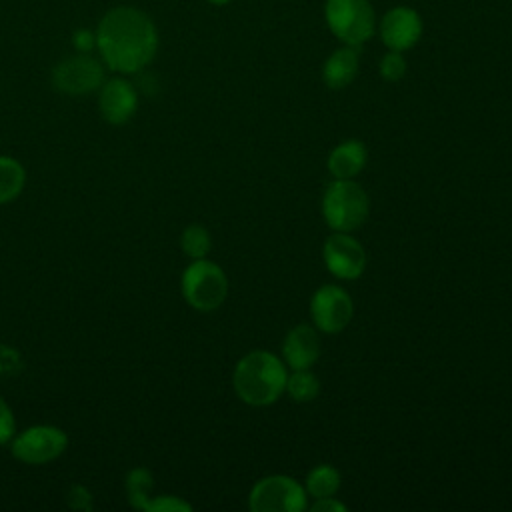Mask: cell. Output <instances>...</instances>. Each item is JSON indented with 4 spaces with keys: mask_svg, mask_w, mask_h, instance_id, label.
Segmentation results:
<instances>
[{
    "mask_svg": "<svg viewBox=\"0 0 512 512\" xmlns=\"http://www.w3.org/2000/svg\"><path fill=\"white\" fill-rule=\"evenodd\" d=\"M126 490L128 500L134 508L148 510V504L152 500V474L146 468H134L126 478Z\"/></svg>",
    "mask_w": 512,
    "mask_h": 512,
    "instance_id": "cell-19",
    "label": "cell"
},
{
    "mask_svg": "<svg viewBox=\"0 0 512 512\" xmlns=\"http://www.w3.org/2000/svg\"><path fill=\"white\" fill-rule=\"evenodd\" d=\"M322 260L328 272L340 280H356L366 268L364 246L352 232H334L322 244Z\"/></svg>",
    "mask_w": 512,
    "mask_h": 512,
    "instance_id": "cell-11",
    "label": "cell"
},
{
    "mask_svg": "<svg viewBox=\"0 0 512 512\" xmlns=\"http://www.w3.org/2000/svg\"><path fill=\"white\" fill-rule=\"evenodd\" d=\"M90 494L86 492V488L84 486H72L70 488V492H68V504L70 506H74V508H84V510H88L90 508Z\"/></svg>",
    "mask_w": 512,
    "mask_h": 512,
    "instance_id": "cell-26",
    "label": "cell"
},
{
    "mask_svg": "<svg viewBox=\"0 0 512 512\" xmlns=\"http://www.w3.org/2000/svg\"><path fill=\"white\" fill-rule=\"evenodd\" d=\"M324 22L336 40L356 48L364 46L378 26L370 0H326Z\"/></svg>",
    "mask_w": 512,
    "mask_h": 512,
    "instance_id": "cell-4",
    "label": "cell"
},
{
    "mask_svg": "<svg viewBox=\"0 0 512 512\" xmlns=\"http://www.w3.org/2000/svg\"><path fill=\"white\" fill-rule=\"evenodd\" d=\"M148 510L150 512H190L192 506L186 500L178 498V496L164 494V496L152 498L150 504H148Z\"/></svg>",
    "mask_w": 512,
    "mask_h": 512,
    "instance_id": "cell-22",
    "label": "cell"
},
{
    "mask_svg": "<svg viewBox=\"0 0 512 512\" xmlns=\"http://www.w3.org/2000/svg\"><path fill=\"white\" fill-rule=\"evenodd\" d=\"M26 182L22 164L10 156H0V204L14 200Z\"/></svg>",
    "mask_w": 512,
    "mask_h": 512,
    "instance_id": "cell-18",
    "label": "cell"
},
{
    "mask_svg": "<svg viewBox=\"0 0 512 512\" xmlns=\"http://www.w3.org/2000/svg\"><path fill=\"white\" fill-rule=\"evenodd\" d=\"M376 30L388 50L406 52L420 42L424 32V20L416 8L400 4L382 14Z\"/></svg>",
    "mask_w": 512,
    "mask_h": 512,
    "instance_id": "cell-10",
    "label": "cell"
},
{
    "mask_svg": "<svg viewBox=\"0 0 512 512\" xmlns=\"http://www.w3.org/2000/svg\"><path fill=\"white\" fill-rule=\"evenodd\" d=\"M208 4H212V6H226V4H230L232 0H206Z\"/></svg>",
    "mask_w": 512,
    "mask_h": 512,
    "instance_id": "cell-27",
    "label": "cell"
},
{
    "mask_svg": "<svg viewBox=\"0 0 512 512\" xmlns=\"http://www.w3.org/2000/svg\"><path fill=\"white\" fill-rule=\"evenodd\" d=\"M368 160V152L364 142L360 140H344L340 142L328 156V172L338 180H352L358 176Z\"/></svg>",
    "mask_w": 512,
    "mask_h": 512,
    "instance_id": "cell-15",
    "label": "cell"
},
{
    "mask_svg": "<svg viewBox=\"0 0 512 512\" xmlns=\"http://www.w3.org/2000/svg\"><path fill=\"white\" fill-rule=\"evenodd\" d=\"M14 432H16L14 414L6 404V400L0 396V444L10 442L14 438Z\"/></svg>",
    "mask_w": 512,
    "mask_h": 512,
    "instance_id": "cell-23",
    "label": "cell"
},
{
    "mask_svg": "<svg viewBox=\"0 0 512 512\" xmlns=\"http://www.w3.org/2000/svg\"><path fill=\"white\" fill-rule=\"evenodd\" d=\"M288 366L270 350H252L242 356L232 374V386L238 398L248 406H270L286 388Z\"/></svg>",
    "mask_w": 512,
    "mask_h": 512,
    "instance_id": "cell-2",
    "label": "cell"
},
{
    "mask_svg": "<svg viewBox=\"0 0 512 512\" xmlns=\"http://www.w3.org/2000/svg\"><path fill=\"white\" fill-rule=\"evenodd\" d=\"M68 436L62 428L50 424H38L26 428L12 438V456L26 464H48L64 454Z\"/></svg>",
    "mask_w": 512,
    "mask_h": 512,
    "instance_id": "cell-8",
    "label": "cell"
},
{
    "mask_svg": "<svg viewBox=\"0 0 512 512\" xmlns=\"http://www.w3.org/2000/svg\"><path fill=\"white\" fill-rule=\"evenodd\" d=\"M96 52L104 66L116 74L128 76L142 72L160 46V34L152 16L132 4L108 8L98 20Z\"/></svg>",
    "mask_w": 512,
    "mask_h": 512,
    "instance_id": "cell-1",
    "label": "cell"
},
{
    "mask_svg": "<svg viewBox=\"0 0 512 512\" xmlns=\"http://www.w3.org/2000/svg\"><path fill=\"white\" fill-rule=\"evenodd\" d=\"M322 218L334 232H354L362 228L370 212V198L366 190L352 180L330 182L320 202Z\"/></svg>",
    "mask_w": 512,
    "mask_h": 512,
    "instance_id": "cell-3",
    "label": "cell"
},
{
    "mask_svg": "<svg viewBox=\"0 0 512 512\" xmlns=\"http://www.w3.org/2000/svg\"><path fill=\"white\" fill-rule=\"evenodd\" d=\"M98 108L106 122L124 124L138 108V92L134 84L122 74L112 76L98 88Z\"/></svg>",
    "mask_w": 512,
    "mask_h": 512,
    "instance_id": "cell-12",
    "label": "cell"
},
{
    "mask_svg": "<svg viewBox=\"0 0 512 512\" xmlns=\"http://www.w3.org/2000/svg\"><path fill=\"white\" fill-rule=\"evenodd\" d=\"M182 296L200 312H212L222 306L228 296V278L224 270L206 258L192 260L182 274Z\"/></svg>",
    "mask_w": 512,
    "mask_h": 512,
    "instance_id": "cell-5",
    "label": "cell"
},
{
    "mask_svg": "<svg viewBox=\"0 0 512 512\" xmlns=\"http://www.w3.org/2000/svg\"><path fill=\"white\" fill-rule=\"evenodd\" d=\"M284 392L298 404L312 402L320 394V380L310 368L292 370L286 378Z\"/></svg>",
    "mask_w": 512,
    "mask_h": 512,
    "instance_id": "cell-17",
    "label": "cell"
},
{
    "mask_svg": "<svg viewBox=\"0 0 512 512\" xmlns=\"http://www.w3.org/2000/svg\"><path fill=\"white\" fill-rule=\"evenodd\" d=\"M180 246H182L184 254L190 256L192 260L206 258V254L212 248L210 232L200 224H190V226L184 228V232L180 236Z\"/></svg>",
    "mask_w": 512,
    "mask_h": 512,
    "instance_id": "cell-20",
    "label": "cell"
},
{
    "mask_svg": "<svg viewBox=\"0 0 512 512\" xmlns=\"http://www.w3.org/2000/svg\"><path fill=\"white\" fill-rule=\"evenodd\" d=\"M360 70V48L342 44L322 64V82L332 90L350 86Z\"/></svg>",
    "mask_w": 512,
    "mask_h": 512,
    "instance_id": "cell-14",
    "label": "cell"
},
{
    "mask_svg": "<svg viewBox=\"0 0 512 512\" xmlns=\"http://www.w3.org/2000/svg\"><path fill=\"white\" fill-rule=\"evenodd\" d=\"M354 314L350 294L336 284H322L310 298V316L318 332L338 334L342 332Z\"/></svg>",
    "mask_w": 512,
    "mask_h": 512,
    "instance_id": "cell-9",
    "label": "cell"
},
{
    "mask_svg": "<svg viewBox=\"0 0 512 512\" xmlns=\"http://www.w3.org/2000/svg\"><path fill=\"white\" fill-rule=\"evenodd\" d=\"M52 86L68 96L96 92L106 80V66L92 52H74L52 68Z\"/></svg>",
    "mask_w": 512,
    "mask_h": 512,
    "instance_id": "cell-7",
    "label": "cell"
},
{
    "mask_svg": "<svg viewBox=\"0 0 512 512\" xmlns=\"http://www.w3.org/2000/svg\"><path fill=\"white\" fill-rule=\"evenodd\" d=\"M340 484H342V476L334 466L318 464L308 472L304 488H306V494L316 500V498L336 496V492L340 490Z\"/></svg>",
    "mask_w": 512,
    "mask_h": 512,
    "instance_id": "cell-16",
    "label": "cell"
},
{
    "mask_svg": "<svg viewBox=\"0 0 512 512\" xmlns=\"http://www.w3.org/2000/svg\"><path fill=\"white\" fill-rule=\"evenodd\" d=\"M378 70H380V76L386 80V82H398L406 76V70H408V62L404 58V52H398V50H386V54L380 58V64H378Z\"/></svg>",
    "mask_w": 512,
    "mask_h": 512,
    "instance_id": "cell-21",
    "label": "cell"
},
{
    "mask_svg": "<svg viewBox=\"0 0 512 512\" xmlns=\"http://www.w3.org/2000/svg\"><path fill=\"white\" fill-rule=\"evenodd\" d=\"M248 508L252 512H302L308 508V494L292 476L272 474L252 486Z\"/></svg>",
    "mask_w": 512,
    "mask_h": 512,
    "instance_id": "cell-6",
    "label": "cell"
},
{
    "mask_svg": "<svg viewBox=\"0 0 512 512\" xmlns=\"http://www.w3.org/2000/svg\"><path fill=\"white\" fill-rule=\"evenodd\" d=\"M312 512H346V504L336 500V496H326V498H316V502L310 506Z\"/></svg>",
    "mask_w": 512,
    "mask_h": 512,
    "instance_id": "cell-25",
    "label": "cell"
},
{
    "mask_svg": "<svg viewBox=\"0 0 512 512\" xmlns=\"http://www.w3.org/2000/svg\"><path fill=\"white\" fill-rule=\"evenodd\" d=\"M322 352V342L316 326L298 324L282 342V360L290 370H302L316 364Z\"/></svg>",
    "mask_w": 512,
    "mask_h": 512,
    "instance_id": "cell-13",
    "label": "cell"
},
{
    "mask_svg": "<svg viewBox=\"0 0 512 512\" xmlns=\"http://www.w3.org/2000/svg\"><path fill=\"white\" fill-rule=\"evenodd\" d=\"M72 46L76 52H94L96 50V34L88 28H78L72 34Z\"/></svg>",
    "mask_w": 512,
    "mask_h": 512,
    "instance_id": "cell-24",
    "label": "cell"
}]
</instances>
